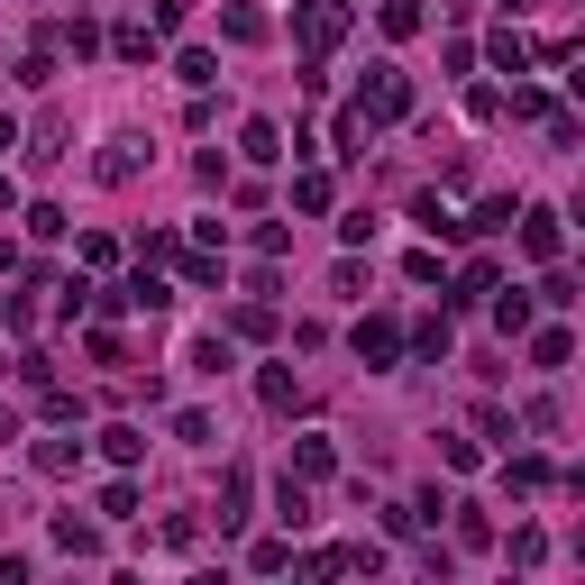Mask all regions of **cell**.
I'll return each mask as SVG.
<instances>
[{
  "mask_svg": "<svg viewBox=\"0 0 585 585\" xmlns=\"http://www.w3.org/2000/svg\"><path fill=\"white\" fill-rule=\"evenodd\" d=\"M348 28H358V10H348V0H302V10H293V37L312 46V56H329Z\"/></svg>",
  "mask_w": 585,
  "mask_h": 585,
  "instance_id": "6da1fadb",
  "label": "cell"
},
{
  "mask_svg": "<svg viewBox=\"0 0 585 585\" xmlns=\"http://www.w3.org/2000/svg\"><path fill=\"white\" fill-rule=\"evenodd\" d=\"M412 110V83H402V65H366V92H358V119H402Z\"/></svg>",
  "mask_w": 585,
  "mask_h": 585,
  "instance_id": "7a4b0ae2",
  "label": "cell"
},
{
  "mask_svg": "<svg viewBox=\"0 0 585 585\" xmlns=\"http://www.w3.org/2000/svg\"><path fill=\"white\" fill-rule=\"evenodd\" d=\"M513 220H522V257L558 266V247H568V229H558V211H513Z\"/></svg>",
  "mask_w": 585,
  "mask_h": 585,
  "instance_id": "3957f363",
  "label": "cell"
},
{
  "mask_svg": "<svg viewBox=\"0 0 585 585\" xmlns=\"http://www.w3.org/2000/svg\"><path fill=\"white\" fill-rule=\"evenodd\" d=\"M358 358H366V366H394V358H402V329H394L385 312H375V320H358Z\"/></svg>",
  "mask_w": 585,
  "mask_h": 585,
  "instance_id": "277c9868",
  "label": "cell"
},
{
  "mask_svg": "<svg viewBox=\"0 0 585 585\" xmlns=\"http://www.w3.org/2000/svg\"><path fill=\"white\" fill-rule=\"evenodd\" d=\"M138 165H147V147H138V138H110V147L92 156V174H101V184H129Z\"/></svg>",
  "mask_w": 585,
  "mask_h": 585,
  "instance_id": "5b68a950",
  "label": "cell"
},
{
  "mask_svg": "<svg viewBox=\"0 0 585 585\" xmlns=\"http://www.w3.org/2000/svg\"><path fill=\"white\" fill-rule=\"evenodd\" d=\"M101 457H110V467H138V457H147V430H138V421H110V430H101Z\"/></svg>",
  "mask_w": 585,
  "mask_h": 585,
  "instance_id": "8992f818",
  "label": "cell"
},
{
  "mask_svg": "<svg viewBox=\"0 0 585 585\" xmlns=\"http://www.w3.org/2000/svg\"><path fill=\"white\" fill-rule=\"evenodd\" d=\"M412 220H421V229H430V238H440V247H448V238H467V220H457V211H448L440 192H421V211H412Z\"/></svg>",
  "mask_w": 585,
  "mask_h": 585,
  "instance_id": "52a82bcc",
  "label": "cell"
},
{
  "mask_svg": "<svg viewBox=\"0 0 585 585\" xmlns=\"http://www.w3.org/2000/svg\"><path fill=\"white\" fill-rule=\"evenodd\" d=\"M485 56H494L503 73H530V37H522V28H494V37H485Z\"/></svg>",
  "mask_w": 585,
  "mask_h": 585,
  "instance_id": "ba28073f",
  "label": "cell"
},
{
  "mask_svg": "<svg viewBox=\"0 0 585 585\" xmlns=\"http://www.w3.org/2000/svg\"><path fill=\"white\" fill-rule=\"evenodd\" d=\"M238 147H247L257 165H274V156H284V129H274V119H247V129H238Z\"/></svg>",
  "mask_w": 585,
  "mask_h": 585,
  "instance_id": "9c48e42d",
  "label": "cell"
},
{
  "mask_svg": "<svg viewBox=\"0 0 585 585\" xmlns=\"http://www.w3.org/2000/svg\"><path fill=\"white\" fill-rule=\"evenodd\" d=\"M293 467H302V476H329V467H339V448H329L320 430H302V440H293Z\"/></svg>",
  "mask_w": 585,
  "mask_h": 585,
  "instance_id": "30bf717a",
  "label": "cell"
},
{
  "mask_svg": "<svg viewBox=\"0 0 585 585\" xmlns=\"http://www.w3.org/2000/svg\"><path fill=\"white\" fill-rule=\"evenodd\" d=\"M485 293H503V274H494V257H467V274H457V302H485Z\"/></svg>",
  "mask_w": 585,
  "mask_h": 585,
  "instance_id": "8fae6325",
  "label": "cell"
},
{
  "mask_svg": "<svg viewBox=\"0 0 585 585\" xmlns=\"http://www.w3.org/2000/svg\"><path fill=\"white\" fill-rule=\"evenodd\" d=\"M56 549H65V558H92V549H101V530H92V522H73V513H56Z\"/></svg>",
  "mask_w": 585,
  "mask_h": 585,
  "instance_id": "7c38bea8",
  "label": "cell"
},
{
  "mask_svg": "<svg viewBox=\"0 0 585 585\" xmlns=\"http://www.w3.org/2000/svg\"><path fill=\"white\" fill-rule=\"evenodd\" d=\"M247 522V467H229V485H220V530H238Z\"/></svg>",
  "mask_w": 585,
  "mask_h": 585,
  "instance_id": "4fadbf2b",
  "label": "cell"
},
{
  "mask_svg": "<svg viewBox=\"0 0 585 585\" xmlns=\"http://www.w3.org/2000/svg\"><path fill=\"white\" fill-rule=\"evenodd\" d=\"M274 513H284V530H302V522H312V485L284 476V485H274Z\"/></svg>",
  "mask_w": 585,
  "mask_h": 585,
  "instance_id": "5bb4252c",
  "label": "cell"
},
{
  "mask_svg": "<svg viewBox=\"0 0 585 585\" xmlns=\"http://www.w3.org/2000/svg\"><path fill=\"white\" fill-rule=\"evenodd\" d=\"M174 73H184L192 92H211V83H220V56H201V46H184V56H174Z\"/></svg>",
  "mask_w": 585,
  "mask_h": 585,
  "instance_id": "9a60e30c",
  "label": "cell"
},
{
  "mask_svg": "<svg viewBox=\"0 0 585 585\" xmlns=\"http://www.w3.org/2000/svg\"><path fill=\"white\" fill-rule=\"evenodd\" d=\"M73 457H83V440H37V476H73Z\"/></svg>",
  "mask_w": 585,
  "mask_h": 585,
  "instance_id": "2e32d148",
  "label": "cell"
},
{
  "mask_svg": "<svg viewBox=\"0 0 585 585\" xmlns=\"http://www.w3.org/2000/svg\"><path fill=\"white\" fill-rule=\"evenodd\" d=\"M184 366H192V375H229V339H192Z\"/></svg>",
  "mask_w": 585,
  "mask_h": 585,
  "instance_id": "e0dca14e",
  "label": "cell"
},
{
  "mask_svg": "<svg viewBox=\"0 0 585 585\" xmlns=\"http://www.w3.org/2000/svg\"><path fill=\"white\" fill-rule=\"evenodd\" d=\"M530 358H540V366L558 375V366H568V358H576V339H568V329H540V339H530Z\"/></svg>",
  "mask_w": 585,
  "mask_h": 585,
  "instance_id": "ac0fdd59",
  "label": "cell"
},
{
  "mask_svg": "<svg viewBox=\"0 0 585 585\" xmlns=\"http://www.w3.org/2000/svg\"><path fill=\"white\" fill-rule=\"evenodd\" d=\"M494 329H503V339H522V329H530V302H522V293H494Z\"/></svg>",
  "mask_w": 585,
  "mask_h": 585,
  "instance_id": "d6986e66",
  "label": "cell"
},
{
  "mask_svg": "<svg viewBox=\"0 0 585 585\" xmlns=\"http://www.w3.org/2000/svg\"><path fill=\"white\" fill-rule=\"evenodd\" d=\"M257 394L274 402V412H293V402H302V385H293V375H284V366H266V375H257Z\"/></svg>",
  "mask_w": 585,
  "mask_h": 585,
  "instance_id": "ffe728a7",
  "label": "cell"
},
{
  "mask_svg": "<svg viewBox=\"0 0 585 585\" xmlns=\"http://www.w3.org/2000/svg\"><path fill=\"white\" fill-rule=\"evenodd\" d=\"M174 257H184V247H174V229H147V238H138V266H174Z\"/></svg>",
  "mask_w": 585,
  "mask_h": 585,
  "instance_id": "44dd1931",
  "label": "cell"
},
{
  "mask_svg": "<svg viewBox=\"0 0 585 585\" xmlns=\"http://www.w3.org/2000/svg\"><path fill=\"white\" fill-rule=\"evenodd\" d=\"M385 37H421V0H385Z\"/></svg>",
  "mask_w": 585,
  "mask_h": 585,
  "instance_id": "7402d4cb",
  "label": "cell"
},
{
  "mask_svg": "<svg viewBox=\"0 0 585 585\" xmlns=\"http://www.w3.org/2000/svg\"><path fill=\"white\" fill-rule=\"evenodd\" d=\"M293 211H329V174H293Z\"/></svg>",
  "mask_w": 585,
  "mask_h": 585,
  "instance_id": "603a6c76",
  "label": "cell"
},
{
  "mask_svg": "<svg viewBox=\"0 0 585 585\" xmlns=\"http://www.w3.org/2000/svg\"><path fill=\"white\" fill-rule=\"evenodd\" d=\"M174 440H184V448H211L220 430H211V412H174Z\"/></svg>",
  "mask_w": 585,
  "mask_h": 585,
  "instance_id": "cb8c5ba5",
  "label": "cell"
},
{
  "mask_svg": "<svg viewBox=\"0 0 585 585\" xmlns=\"http://www.w3.org/2000/svg\"><path fill=\"white\" fill-rule=\"evenodd\" d=\"M467 229H476V238H503V229H513V201H485V211H476Z\"/></svg>",
  "mask_w": 585,
  "mask_h": 585,
  "instance_id": "d4e9b609",
  "label": "cell"
},
{
  "mask_svg": "<svg viewBox=\"0 0 585 585\" xmlns=\"http://www.w3.org/2000/svg\"><path fill=\"white\" fill-rule=\"evenodd\" d=\"M412 348L421 358H448V320H412Z\"/></svg>",
  "mask_w": 585,
  "mask_h": 585,
  "instance_id": "484cf974",
  "label": "cell"
},
{
  "mask_svg": "<svg viewBox=\"0 0 585 585\" xmlns=\"http://www.w3.org/2000/svg\"><path fill=\"white\" fill-rule=\"evenodd\" d=\"M110 46H119V56H129V65H147V56H156V28H119Z\"/></svg>",
  "mask_w": 585,
  "mask_h": 585,
  "instance_id": "4316f807",
  "label": "cell"
},
{
  "mask_svg": "<svg viewBox=\"0 0 585 585\" xmlns=\"http://www.w3.org/2000/svg\"><path fill=\"white\" fill-rule=\"evenodd\" d=\"M0 585H28V558H0Z\"/></svg>",
  "mask_w": 585,
  "mask_h": 585,
  "instance_id": "83f0119b",
  "label": "cell"
},
{
  "mask_svg": "<svg viewBox=\"0 0 585 585\" xmlns=\"http://www.w3.org/2000/svg\"><path fill=\"white\" fill-rule=\"evenodd\" d=\"M184 585H229V576H220V568H192V576H184Z\"/></svg>",
  "mask_w": 585,
  "mask_h": 585,
  "instance_id": "f1b7e54d",
  "label": "cell"
},
{
  "mask_svg": "<svg viewBox=\"0 0 585 585\" xmlns=\"http://www.w3.org/2000/svg\"><path fill=\"white\" fill-rule=\"evenodd\" d=\"M10 201H19V184H10V165H0V211H10Z\"/></svg>",
  "mask_w": 585,
  "mask_h": 585,
  "instance_id": "f546056e",
  "label": "cell"
},
{
  "mask_svg": "<svg viewBox=\"0 0 585 585\" xmlns=\"http://www.w3.org/2000/svg\"><path fill=\"white\" fill-rule=\"evenodd\" d=\"M0 147H19V119H10V110H0Z\"/></svg>",
  "mask_w": 585,
  "mask_h": 585,
  "instance_id": "4dcf8cb0",
  "label": "cell"
},
{
  "mask_svg": "<svg viewBox=\"0 0 585 585\" xmlns=\"http://www.w3.org/2000/svg\"><path fill=\"white\" fill-rule=\"evenodd\" d=\"M110 585H147V576H110Z\"/></svg>",
  "mask_w": 585,
  "mask_h": 585,
  "instance_id": "1f68e13d",
  "label": "cell"
},
{
  "mask_svg": "<svg viewBox=\"0 0 585 585\" xmlns=\"http://www.w3.org/2000/svg\"><path fill=\"white\" fill-rule=\"evenodd\" d=\"M0 430H10V412H0Z\"/></svg>",
  "mask_w": 585,
  "mask_h": 585,
  "instance_id": "d6a6232c",
  "label": "cell"
}]
</instances>
